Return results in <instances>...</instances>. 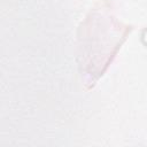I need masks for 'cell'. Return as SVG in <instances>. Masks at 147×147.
<instances>
[]
</instances>
